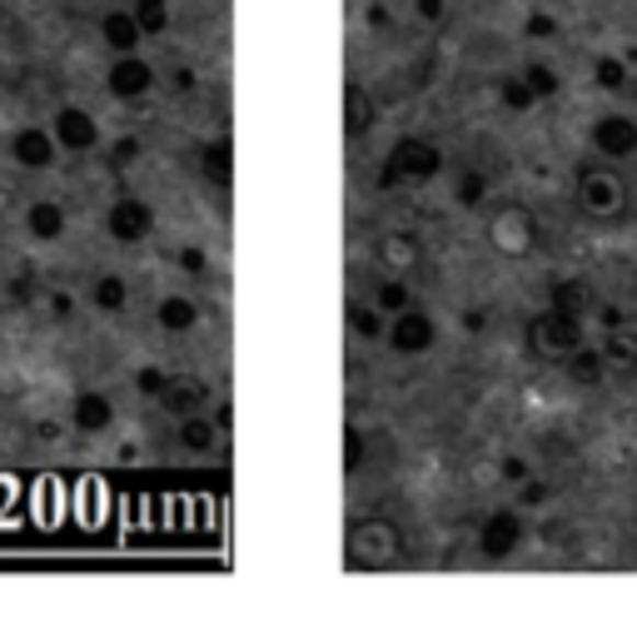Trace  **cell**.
Instances as JSON below:
<instances>
[{"instance_id": "cell-40", "label": "cell", "mask_w": 637, "mask_h": 617, "mask_svg": "<svg viewBox=\"0 0 637 617\" xmlns=\"http://www.w3.org/2000/svg\"><path fill=\"white\" fill-rule=\"evenodd\" d=\"M364 25H368V31H378V35H384V31H394V11H389V0H368V5H364Z\"/></svg>"}, {"instance_id": "cell-29", "label": "cell", "mask_w": 637, "mask_h": 617, "mask_svg": "<svg viewBox=\"0 0 637 617\" xmlns=\"http://www.w3.org/2000/svg\"><path fill=\"white\" fill-rule=\"evenodd\" d=\"M627 60L623 55H613V50H603V55H593V85L598 90H607V95H623L627 90Z\"/></svg>"}, {"instance_id": "cell-3", "label": "cell", "mask_w": 637, "mask_h": 617, "mask_svg": "<svg viewBox=\"0 0 637 617\" xmlns=\"http://www.w3.org/2000/svg\"><path fill=\"white\" fill-rule=\"evenodd\" d=\"M443 145L429 140V135H399V140L389 145V155L378 160V174H374V190L378 195H394V190H403V184H433L443 174Z\"/></svg>"}, {"instance_id": "cell-47", "label": "cell", "mask_w": 637, "mask_h": 617, "mask_svg": "<svg viewBox=\"0 0 637 617\" xmlns=\"http://www.w3.org/2000/svg\"><path fill=\"white\" fill-rule=\"evenodd\" d=\"M215 423H219V429H229V423H235V409H229V403H219V413H215Z\"/></svg>"}, {"instance_id": "cell-8", "label": "cell", "mask_w": 637, "mask_h": 617, "mask_svg": "<svg viewBox=\"0 0 637 617\" xmlns=\"http://www.w3.org/2000/svg\"><path fill=\"white\" fill-rule=\"evenodd\" d=\"M155 205L150 199H140V195H115L110 199V209H105V235L115 239V244H145V239L155 235Z\"/></svg>"}, {"instance_id": "cell-41", "label": "cell", "mask_w": 637, "mask_h": 617, "mask_svg": "<svg viewBox=\"0 0 637 617\" xmlns=\"http://www.w3.org/2000/svg\"><path fill=\"white\" fill-rule=\"evenodd\" d=\"M45 304H50V319L76 315V294H70V289H50V294H45Z\"/></svg>"}, {"instance_id": "cell-1", "label": "cell", "mask_w": 637, "mask_h": 617, "mask_svg": "<svg viewBox=\"0 0 637 617\" xmlns=\"http://www.w3.org/2000/svg\"><path fill=\"white\" fill-rule=\"evenodd\" d=\"M409 563V533L389 513H359L344 528V568L354 573H389Z\"/></svg>"}, {"instance_id": "cell-10", "label": "cell", "mask_w": 637, "mask_h": 617, "mask_svg": "<svg viewBox=\"0 0 637 617\" xmlns=\"http://www.w3.org/2000/svg\"><path fill=\"white\" fill-rule=\"evenodd\" d=\"M588 145H593L598 160H633L637 155V115H617V110H607V115H598L593 125H588Z\"/></svg>"}, {"instance_id": "cell-37", "label": "cell", "mask_w": 637, "mask_h": 617, "mask_svg": "<svg viewBox=\"0 0 637 617\" xmlns=\"http://www.w3.org/2000/svg\"><path fill=\"white\" fill-rule=\"evenodd\" d=\"M523 35H528V41H558V35H562V25L553 21L548 11H533L528 21H523Z\"/></svg>"}, {"instance_id": "cell-13", "label": "cell", "mask_w": 637, "mask_h": 617, "mask_svg": "<svg viewBox=\"0 0 637 617\" xmlns=\"http://www.w3.org/2000/svg\"><path fill=\"white\" fill-rule=\"evenodd\" d=\"M55 155H60V145H55L50 125H21V130L11 135V160L21 164V170H50Z\"/></svg>"}, {"instance_id": "cell-44", "label": "cell", "mask_w": 637, "mask_h": 617, "mask_svg": "<svg viewBox=\"0 0 637 617\" xmlns=\"http://www.w3.org/2000/svg\"><path fill=\"white\" fill-rule=\"evenodd\" d=\"M413 15L423 25H443V0H413Z\"/></svg>"}, {"instance_id": "cell-20", "label": "cell", "mask_w": 637, "mask_h": 617, "mask_svg": "<svg viewBox=\"0 0 637 617\" xmlns=\"http://www.w3.org/2000/svg\"><path fill=\"white\" fill-rule=\"evenodd\" d=\"M200 299H190V294H164L160 304H155V324L164 329V334H190V329L200 324Z\"/></svg>"}, {"instance_id": "cell-27", "label": "cell", "mask_w": 637, "mask_h": 617, "mask_svg": "<svg viewBox=\"0 0 637 617\" xmlns=\"http://www.w3.org/2000/svg\"><path fill=\"white\" fill-rule=\"evenodd\" d=\"M90 304H95L100 315H125V304H130V284L120 279V274H95V284H90Z\"/></svg>"}, {"instance_id": "cell-31", "label": "cell", "mask_w": 637, "mask_h": 617, "mask_svg": "<svg viewBox=\"0 0 637 617\" xmlns=\"http://www.w3.org/2000/svg\"><path fill=\"white\" fill-rule=\"evenodd\" d=\"M488 199V174L484 170H458L454 174V205L458 209H478Z\"/></svg>"}, {"instance_id": "cell-7", "label": "cell", "mask_w": 637, "mask_h": 617, "mask_svg": "<svg viewBox=\"0 0 637 617\" xmlns=\"http://www.w3.org/2000/svg\"><path fill=\"white\" fill-rule=\"evenodd\" d=\"M105 90H110V100H120V105H130V110L150 105L155 66L145 60L140 50H135V55H115V60H110V70H105Z\"/></svg>"}, {"instance_id": "cell-19", "label": "cell", "mask_w": 637, "mask_h": 617, "mask_svg": "<svg viewBox=\"0 0 637 617\" xmlns=\"http://www.w3.org/2000/svg\"><path fill=\"white\" fill-rule=\"evenodd\" d=\"M140 25H135L130 11H105L100 15V45H105L110 55H135L140 50Z\"/></svg>"}, {"instance_id": "cell-43", "label": "cell", "mask_w": 637, "mask_h": 617, "mask_svg": "<svg viewBox=\"0 0 637 617\" xmlns=\"http://www.w3.org/2000/svg\"><path fill=\"white\" fill-rule=\"evenodd\" d=\"M170 85H174V95H195V90H200V76H195L190 66H174Z\"/></svg>"}, {"instance_id": "cell-17", "label": "cell", "mask_w": 637, "mask_h": 617, "mask_svg": "<svg viewBox=\"0 0 637 617\" xmlns=\"http://www.w3.org/2000/svg\"><path fill=\"white\" fill-rule=\"evenodd\" d=\"M70 229V215L60 199H31L25 205V235L41 239V244H55V239H66Z\"/></svg>"}, {"instance_id": "cell-26", "label": "cell", "mask_w": 637, "mask_h": 617, "mask_svg": "<svg viewBox=\"0 0 637 617\" xmlns=\"http://www.w3.org/2000/svg\"><path fill=\"white\" fill-rule=\"evenodd\" d=\"M368 304L374 309H384V315H403L413 304V289H409V279H399V274H384V279H374V294H368Z\"/></svg>"}, {"instance_id": "cell-42", "label": "cell", "mask_w": 637, "mask_h": 617, "mask_svg": "<svg viewBox=\"0 0 637 617\" xmlns=\"http://www.w3.org/2000/svg\"><path fill=\"white\" fill-rule=\"evenodd\" d=\"M498 473H503V478H508V483H523V478H528V473H533V468H528V458H519V454H508V458H503V464H498Z\"/></svg>"}, {"instance_id": "cell-45", "label": "cell", "mask_w": 637, "mask_h": 617, "mask_svg": "<svg viewBox=\"0 0 637 617\" xmlns=\"http://www.w3.org/2000/svg\"><path fill=\"white\" fill-rule=\"evenodd\" d=\"M598 319H603V329L627 324V315H623V309H617V304H603V309H598Z\"/></svg>"}, {"instance_id": "cell-25", "label": "cell", "mask_w": 637, "mask_h": 617, "mask_svg": "<svg viewBox=\"0 0 637 617\" xmlns=\"http://www.w3.org/2000/svg\"><path fill=\"white\" fill-rule=\"evenodd\" d=\"M548 304H553V309H562V315H588L593 289H588V279H572V274H562V279L548 284Z\"/></svg>"}, {"instance_id": "cell-5", "label": "cell", "mask_w": 637, "mask_h": 617, "mask_svg": "<svg viewBox=\"0 0 637 617\" xmlns=\"http://www.w3.org/2000/svg\"><path fill=\"white\" fill-rule=\"evenodd\" d=\"M484 239H488V250L508 264H528L543 250V229L523 205H498L484 225Z\"/></svg>"}, {"instance_id": "cell-14", "label": "cell", "mask_w": 637, "mask_h": 617, "mask_svg": "<svg viewBox=\"0 0 637 617\" xmlns=\"http://www.w3.org/2000/svg\"><path fill=\"white\" fill-rule=\"evenodd\" d=\"M200 180L209 190H219V195L235 190V140L229 135H215V140L200 145Z\"/></svg>"}, {"instance_id": "cell-33", "label": "cell", "mask_w": 637, "mask_h": 617, "mask_svg": "<svg viewBox=\"0 0 637 617\" xmlns=\"http://www.w3.org/2000/svg\"><path fill=\"white\" fill-rule=\"evenodd\" d=\"M140 155H145V140H140V135H115V140L105 145V164H110V174L120 180V174L130 170V164L140 160Z\"/></svg>"}, {"instance_id": "cell-28", "label": "cell", "mask_w": 637, "mask_h": 617, "mask_svg": "<svg viewBox=\"0 0 637 617\" xmlns=\"http://www.w3.org/2000/svg\"><path fill=\"white\" fill-rule=\"evenodd\" d=\"M130 15H135V25H140V35L145 41H160L164 31H170V0H135L130 5Z\"/></svg>"}, {"instance_id": "cell-4", "label": "cell", "mask_w": 637, "mask_h": 617, "mask_svg": "<svg viewBox=\"0 0 637 617\" xmlns=\"http://www.w3.org/2000/svg\"><path fill=\"white\" fill-rule=\"evenodd\" d=\"M583 344H588L583 315H562V309H553V304H543L538 315L523 324V349H528L538 364H562V358L578 354Z\"/></svg>"}, {"instance_id": "cell-34", "label": "cell", "mask_w": 637, "mask_h": 617, "mask_svg": "<svg viewBox=\"0 0 637 617\" xmlns=\"http://www.w3.org/2000/svg\"><path fill=\"white\" fill-rule=\"evenodd\" d=\"M364 458H368V444H364V429L359 423H344V473L354 478L359 468H364Z\"/></svg>"}, {"instance_id": "cell-22", "label": "cell", "mask_w": 637, "mask_h": 617, "mask_svg": "<svg viewBox=\"0 0 637 617\" xmlns=\"http://www.w3.org/2000/svg\"><path fill=\"white\" fill-rule=\"evenodd\" d=\"M598 354L607 358V368H617V374H633V368H637V329L633 324L603 329V339H598Z\"/></svg>"}, {"instance_id": "cell-9", "label": "cell", "mask_w": 637, "mask_h": 617, "mask_svg": "<svg viewBox=\"0 0 637 617\" xmlns=\"http://www.w3.org/2000/svg\"><path fill=\"white\" fill-rule=\"evenodd\" d=\"M528 538V523H523V509H493L484 523H478V552L488 563H508L513 552Z\"/></svg>"}, {"instance_id": "cell-39", "label": "cell", "mask_w": 637, "mask_h": 617, "mask_svg": "<svg viewBox=\"0 0 637 617\" xmlns=\"http://www.w3.org/2000/svg\"><path fill=\"white\" fill-rule=\"evenodd\" d=\"M5 304H11V309H31V304H35V279H31V274H21V279L5 284Z\"/></svg>"}, {"instance_id": "cell-35", "label": "cell", "mask_w": 637, "mask_h": 617, "mask_svg": "<svg viewBox=\"0 0 637 617\" xmlns=\"http://www.w3.org/2000/svg\"><path fill=\"white\" fill-rule=\"evenodd\" d=\"M135 393H145V399H160V393H164V384H170V374H164V368L160 364H140V368H135Z\"/></svg>"}, {"instance_id": "cell-12", "label": "cell", "mask_w": 637, "mask_h": 617, "mask_svg": "<svg viewBox=\"0 0 637 617\" xmlns=\"http://www.w3.org/2000/svg\"><path fill=\"white\" fill-rule=\"evenodd\" d=\"M378 264H384V274H399V279H409L413 270L423 264V239L413 235V229H384L374 244Z\"/></svg>"}, {"instance_id": "cell-6", "label": "cell", "mask_w": 637, "mask_h": 617, "mask_svg": "<svg viewBox=\"0 0 637 617\" xmlns=\"http://www.w3.org/2000/svg\"><path fill=\"white\" fill-rule=\"evenodd\" d=\"M384 344H389V354H399V358L433 354V344H439V319H433L429 309H419V304H409L403 315L389 319V329H384Z\"/></svg>"}, {"instance_id": "cell-21", "label": "cell", "mask_w": 637, "mask_h": 617, "mask_svg": "<svg viewBox=\"0 0 637 617\" xmlns=\"http://www.w3.org/2000/svg\"><path fill=\"white\" fill-rule=\"evenodd\" d=\"M562 374H568V384L572 389H598V384L607 379V358L598 354V344H583L578 349V354H568L562 358Z\"/></svg>"}, {"instance_id": "cell-24", "label": "cell", "mask_w": 637, "mask_h": 617, "mask_svg": "<svg viewBox=\"0 0 637 617\" xmlns=\"http://www.w3.org/2000/svg\"><path fill=\"white\" fill-rule=\"evenodd\" d=\"M523 85L533 90V100H538V105H548V100H558L562 95V76H558V66H553V60H523Z\"/></svg>"}, {"instance_id": "cell-46", "label": "cell", "mask_w": 637, "mask_h": 617, "mask_svg": "<svg viewBox=\"0 0 637 617\" xmlns=\"http://www.w3.org/2000/svg\"><path fill=\"white\" fill-rule=\"evenodd\" d=\"M464 329L478 334V329H484V309H464Z\"/></svg>"}, {"instance_id": "cell-32", "label": "cell", "mask_w": 637, "mask_h": 617, "mask_svg": "<svg viewBox=\"0 0 637 617\" xmlns=\"http://www.w3.org/2000/svg\"><path fill=\"white\" fill-rule=\"evenodd\" d=\"M493 90H498V105L513 110V115H528V110L538 105V100H533V90L523 85L519 70H513V76H498V85H493Z\"/></svg>"}, {"instance_id": "cell-36", "label": "cell", "mask_w": 637, "mask_h": 617, "mask_svg": "<svg viewBox=\"0 0 637 617\" xmlns=\"http://www.w3.org/2000/svg\"><path fill=\"white\" fill-rule=\"evenodd\" d=\"M553 503V483H543V478H523V488H519V509H548Z\"/></svg>"}, {"instance_id": "cell-11", "label": "cell", "mask_w": 637, "mask_h": 617, "mask_svg": "<svg viewBox=\"0 0 637 617\" xmlns=\"http://www.w3.org/2000/svg\"><path fill=\"white\" fill-rule=\"evenodd\" d=\"M50 135L66 155H90L100 145V119L86 105H60L50 119Z\"/></svg>"}, {"instance_id": "cell-23", "label": "cell", "mask_w": 637, "mask_h": 617, "mask_svg": "<svg viewBox=\"0 0 637 617\" xmlns=\"http://www.w3.org/2000/svg\"><path fill=\"white\" fill-rule=\"evenodd\" d=\"M180 429H174V438H180L184 454H215L219 444V423L215 419H200V413H190V419H174Z\"/></svg>"}, {"instance_id": "cell-2", "label": "cell", "mask_w": 637, "mask_h": 617, "mask_svg": "<svg viewBox=\"0 0 637 617\" xmlns=\"http://www.w3.org/2000/svg\"><path fill=\"white\" fill-rule=\"evenodd\" d=\"M572 209L588 225H623L633 209V190L613 160H583L572 170Z\"/></svg>"}, {"instance_id": "cell-16", "label": "cell", "mask_w": 637, "mask_h": 617, "mask_svg": "<svg viewBox=\"0 0 637 617\" xmlns=\"http://www.w3.org/2000/svg\"><path fill=\"white\" fill-rule=\"evenodd\" d=\"M374 125H378V100L368 95L359 80H344V135H349V145H359Z\"/></svg>"}, {"instance_id": "cell-38", "label": "cell", "mask_w": 637, "mask_h": 617, "mask_svg": "<svg viewBox=\"0 0 637 617\" xmlns=\"http://www.w3.org/2000/svg\"><path fill=\"white\" fill-rule=\"evenodd\" d=\"M174 264H180V270L190 274V279H200V274L209 270V264H205V250H200V244H180V250H174Z\"/></svg>"}, {"instance_id": "cell-15", "label": "cell", "mask_w": 637, "mask_h": 617, "mask_svg": "<svg viewBox=\"0 0 637 617\" xmlns=\"http://www.w3.org/2000/svg\"><path fill=\"white\" fill-rule=\"evenodd\" d=\"M70 423H76L80 434H105L110 423H115V399L100 389H80L70 399Z\"/></svg>"}, {"instance_id": "cell-30", "label": "cell", "mask_w": 637, "mask_h": 617, "mask_svg": "<svg viewBox=\"0 0 637 617\" xmlns=\"http://www.w3.org/2000/svg\"><path fill=\"white\" fill-rule=\"evenodd\" d=\"M349 329H354L364 344H378V339H384V329H389V315H384V309H374V304H349Z\"/></svg>"}, {"instance_id": "cell-18", "label": "cell", "mask_w": 637, "mask_h": 617, "mask_svg": "<svg viewBox=\"0 0 637 617\" xmlns=\"http://www.w3.org/2000/svg\"><path fill=\"white\" fill-rule=\"evenodd\" d=\"M155 403H160L170 419H190V413H200L209 403V384L205 379H174L170 374V384H164V393Z\"/></svg>"}]
</instances>
